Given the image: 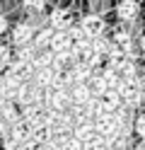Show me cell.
Segmentation results:
<instances>
[{"label":"cell","mask_w":145,"mask_h":150,"mask_svg":"<svg viewBox=\"0 0 145 150\" xmlns=\"http://www.w3.org/2000/svg\"><path fill=\"white\" fill-rule=\"evenodd\" d=\"M104 20H102V15H87L82 17V22H80V29L90 36V39H97V36H104Z\"/></svg>","instance_id":"3"},{"label":"cell","mask_w":145,"mask_h":150,"mask_svg":"<svg viewBox=\"0 0 145 150\" xmlns=\"http://www.w3.org/2000/svg\"><path fill=\"white\" fill-rule=\"evenodd\" d=\"M135 150H145V140H143V143H138V148H135Z\"/></svg>","instance_id":"24"},{"label":"cell","mask_w":145,"mask_h":150,"mask_svg":"<svg viewBox=\"0 0 145 150\" xmlns=\"http://www.w3.org/2000/svg\"><path fill=\"white\" fill-rule=\"evenodd\" d=\"M36 53H39V49H36L34 44H27V46H17V61H22V63H34Z\"/></svg>","instance_id":"12"},{"label":"cell","mask_w":145,"mask_h":150,"mask_svg":"<svg viewBox=\"0 0 145 150\" xmlns=\"http://www.w3.org/2000/svg\"><path fill=\"white\" fill-rule=\"evenodd\" d=\"M22 145H24V140L17 138V136H12V133L3 138V148L5 150H22Z\"/></svg>","instance_id":"17"},{"label":"cell","mask_w":145,"mask_h":150,"mask_svg":"<svg viewBox=\"0 0 145 150\" xmlns=\"http://www.w3.org/2000/svg\"><path fill=\"white\" fill-rule=\"evenodd\" d=\"M61 150H82V143H80L75 136L68 133V136L61 138Z\"/></svg>","instance_id":"16"},{"label":"cell","mask_w":145,"mask_h":150,"mask_svg":"<svg viewBox=\"0 0 145 150\" xmlns=\"http://www.w3.org/2000/svg\"><path fill=\"white\" fill-rule=\"evenodd\" d=\"M116 73H119L121 82H133L135 78H138V70H135V63H133V61H128V58H126L123 63H119V65H116Z\"/></svg>","instance_id":"10"},{"label":"cell","mask_w":145,"mask_h":150,"mask_svg":"<svg viewBox=\"0 0 145 150\" xmlns=\"http://www.w3.org/2000/svg\"><path fill=\"white\" fill-rule=\"evenodd\" d=\"M10 63H12V56H10L7 46H0V70H7Z\"/></svg>","instance_id":"19"},{"label":"cell","mask_w":145,"mask_h":150,"mask_svg":"<svg viewBox=\"0 0 145 150\" xmlns=\"http://www.w3.org/2000/svg\"><path fill=\"white\" fill-rule=\"evenodd\" d=\"M44 145H46V140H39V138H34V136H29V138L24 140L22 150H44Z\"/></svg>","instance_id":"18"},{"label":"cell","mask_w":145,"mask_h":150,"mask_svg":"<svg viewBox=\"0 0 145 150\" xmlns=\"http://www.w3.org/2000/svg\"><path fill=\"white\" fill-rule=\"evenodd\" d=\"M97 104H99V114L102 111L114 114V111H119V107H121V97H119L116 90H106V92H102V95L97 97Z\"/></svg>","instance_id":"4"},{"label":"cell","mask_w":145,"mask_h":150,"mask_svg":"<svg viewBox=\"0 0 145 150\" xmlns=\"http://www.w3.org/2000/svg\"><path fill=\"white\" fill-rule=\"evenodd\" d=\"M19 87H22V80L15 78L10 70H5L3 75H0V97H5V99H10V102H15Z\"/></svg>","instance_id":"1"},{"label":"cell","mask_w":145,"mask_h":150,"mask_svg":"<svg viewBox=\"0 0 145 150\" xmlns=\"http://www.w3.org/2000/svg\"><path fill=\"white\" fill-rule=\"evenodd\" d=\"M140 51L145 53V36H140Z\"/></svg>","instance_id":"23"},{"label":"cell","mask_w":145,"mask_h":150,"mask_svg":"<svg viewBox=\"0 0 145 150\" xmlns=\"http://www.w3.org/2000/svg\"><path fill=\"white\" fill-rule=\"evenodd\" d=\"M53 32L56 29H51V27H44V29H39L36 34H34V46L39 51H44V49H48V44H51V39H53Z\"/></svg>","instance_id":"11"},{"label":"cell","mask_w":145,"mask_h":150,"mask_svg":"<svg viewBox=\"0 0 145 150\" xmlns=\"http://www.w3.org/2000/svg\"><path fill=\"white\" fill-rule=\"evenodd\" d=\"M48 49H51L53 53L70 51L73 49V41H70V36H68V29L65 32H53V39H51V44H48Z\"/></svg>","instance_id":"8"},{"label":"cell","mask_w":145,"mask_h":150,"mask_svg":"<svg viewBox=\"0 0 145 150\" xmlns=\"http://www.w3.org/2000/svg\"><path fill=\"white\" fill-rule=\"evenodd\" d=\"M22 7L29 15H36V12H44L46 3H44V0H22Z\"/></svg>","instance_id":"15"},{"label":"cell","mask_w":145,"mask_h":150,"mask_svg":"<svg viewBox=\"0 0 145 150\" xmlns=\"http://www.w3.org/2000/svg\"><path fill=\"white\" fill-rule=\"evenodd\" d=\"M48 24H51V29H56V32H65V29H70L73 27V17H70V12L68 10H53L51 15H48Z\"/></svg>","instance_id":"5"},{"label":"cell","mask_w":145,"mask_h":150,"mask_svg":"<svg viewBox=\"0 0 145 150\" xmlns=\"http://www.w3.org/2000/svg\"><path fill=\"white\" fill-rule=\"evenodd\" d=\"M5 32H7V17L0 15V34H5Z\"/></svg>","instance_id":"22"},{"label":"cell","mask_w":145,"mask_h":150,"mask_svg":"<svg viewBox=\"0 0 145 150\" xmlns=\"http://www.w3.org/2000/svg\"><path fill=\"white\" fill-rule=\"evenodd\" d=\"M90 46H92V49L99 53V56H104V58H106V53H109V49H111V41H106L104 36H97V39H92Z\"/></svg>","instance_id":"13"},{"label":"cell","mask_w":145,"mask_h":150,"mask_svg":"<svg viewBox=\"0 0 145 150\" xmlns=\"http://www.w3.org/2000/svg\"><path fill=\"white\" fill-rule=\"evenodd\" d=\"M116 128H119V119H116V114H106V111H102V114L94 116V131L99 136H114Z\"/></svg>","instance_id":"2"},{"label":"cell","mask_w":145,"mask_h":150,"mask_svg":"<svg viewBox=\"0 0 145 150\" xmlns=\"http://www.w3.org/2000/svg\"><path fill=\"white\" fill-rule=\"evenodd\" d=\"M133 131H135L140 138H145V114L135 116V121H133Z\"/></svg>","instance_id":"21"},{"label":"cell","mask_w":145,"mask_h":150,"mask_svg":"<svg viewBox=\"0 0 145 150\" xmlns=\"http://www.w3.org/2000/svg\"><path fill=\"white\" fill-rule=\"evenodd\" d=\"M94 95L90 92V87L87 85H73L70 87V102H73V107H82V104H87Z\"/></svg>","instance_id":"9"},{"label":"cell","mask_w":145,"mask_h":150,"mask_svg":"<svg viewBox=\"0 0 145 150\" xmlns=\"http://www.w3.org/2000/svg\"><path fill=\"white\" fill-rule=\"evenodd\" d=\"M46 22H48V20L44 17V12H36V15H29V17H27V24L32 27L34 32H39V29H44V27H46Z\"/></svg>","instance_id":"14"},{"label":"cell","mask_w":145,"mask_h":150,"mask_svg":"<svg viewBox=\"0 0 145 150\" xmlns=\"http://www.w3.org/2000/svg\"><path fill=\"white\" fill-rule=\"evenodd\" d=\"M12 41H15V46H27V44H32V41H34V29H32L27 22L15 24V29H12Z\"/></svg>","instance_id":"6"},{"label":"cell","mask_w":145,"mask_h":150,"mask_svg":"<svg viewBox=\"0 0 145 150\" xmlns=\"http://www.w3.org/2000/svg\"><path fill=\"white\" fill-rule=\"evenodd\" d=\"M109 7H111L109 0H92V12H94V15H104Z\"/></svg>","instance_id":"20"},{"label":"cell","mask_w":145,"mask_h":150,"mask_svg":"<svg viewBox=\"0 0 145 150\" xmlns=\"http://www.w3.org/2000/svg\"><path fill=\"white\" fill-rule=\"evenodd\" d=\"M116 15H119L121 22H133L138 17V3L135 0H121L116 5Z\"/></svg>","instance_id":"7"}]
</instances>
